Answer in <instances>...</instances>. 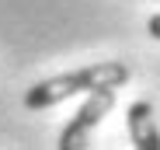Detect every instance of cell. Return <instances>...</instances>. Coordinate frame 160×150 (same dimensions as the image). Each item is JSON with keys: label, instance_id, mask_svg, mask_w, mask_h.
Segmentation results:
<instances>
[{"label": "cell", "instance_id": "obj_4", "mask_svg": "<svg viewBox=\"0 0 160 150\" xmlns=\"http://www.w3.org/2000/svg\"><path fill=\"white\" fill-rule=\"evenodd\" d=\"M77 77L84 84V94L98 91V87H122L129 80V66L118 63V59H101V63H91V66H80Z\"/></svg>", "mask_w": 160, "mask_h": 150}, {"label": "cell", "instance_id": "obj_2", "mask_svg": "<svg viewBox=\"0 0 160 150\" xmlns=\"http://www.w3.org/2000/svg\"><path fill=\"white\" fill-rule=\"evenodd\" d=\"M73 94H84V84H80L77 70L73 73H56V77H45V80H38L24 91V108L42 112V108H52L59 101H70Z\"/></svg>", "mask_w": 160, "mask_h": 150}, {"label": "cell", "instance_id": "obj_5", "mask_svg": "<svg viewBox=\"0 0 160 150\" xmlns=\"http://www.w3.org/2000/svg\"><path fill=\"white\" fill-rule=\"evenodd\" d=\"M146 32H150L153 39H160V14H153V18L146 21Z\"/></svg>", "mask_w": 160, "mask_h": 150}, {"label": "cell", "instance_id": "obj_1", "mask_svg": "<svg viewBox=\"0 0 160 150\" xmlns=\"http://www.w3.org/2000/svg\"><path fill=\"white\" fill-rule=\"evenodd\" d=\"M115 108V87H98V91H87L84 105L77 108L73 122L63 129L59 136V150H84L91 147V129L101 126V119Z\"/></svg>", "mask_w": 160, "mask_h": 150}, {"label": "cell", "instance_id": "obj_3", "mask_svg": "<svg viewBox=\"0 0 160 150\" xmlns=\"http://www.w3.org/2000/svg\"><path fill=\"white\" fill-rule=\"evenodd\" d=\"M125 129L129 140L139 150H160V129H157V112L150 101H132L125 112Z\"/></svg>", "mask_w": 160, "mask_h": 150}]
</instances>
